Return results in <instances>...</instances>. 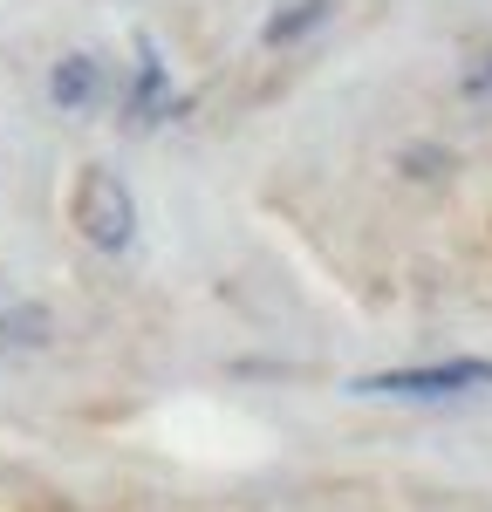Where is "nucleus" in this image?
<instances>
[{"label": "nucleus", "instance_id": "nucleus-1", "mask_svg": "<svg viewBox=\"0 0 492 512\" xmlns=\"http://www.w3.org/2000/svg\"><path fill=\"white\" fill-rule=\"evenodd\" d=\"M69 219H76V233L96 253H123L137 239V198H130V185H123L117 171L89 164L76 178V192H69Z\"/></svg>", "mask_w": 492, "mask_h": 512}, {"label": "nucleus", "instance_id": "nucleus-5", "mask_svg": "<svg viewBox=\"0 0 492 512\" xmlns=\"http://www.w3.org/2000/svg\"><path fill=\"white\" fill-rule=\"evenodd\" d=\"M171 110H185L178 96H164V62L144 48V69H137V89H130V123L137 130H151V123H164Z\"/></svg>", "mask_w": 492, "mask_h": 512}, {"label": "nucleus", "instance_id": "nucleus-8", "mask_svg": "<svg viewBox=\"0 0 492 512\" xmlns=\"http://www.w3.org/2000/svg\"><path fill=\"white\" fill-rule=\"evenodd\" d=\"M465 96H492V55H479V69H465Z\"/></svg>", "mask_w": 492, "mask_h": 512}, {"label": "nucleus", "instance_id": "nucleus-3", "mask_svg": "<svg viewBox=\"0 0 492 512\" xmlns=\"http://www.w3.org/2000/svg\"><path fill=\"white\" fill-rule=\"evenodd\" d=\"M48 96H55V110H89L103 96V62L96 55H62L55 76H48Z\"/></svg>", "mask_w": 492, "mask_h": 512}, {"label": "nucleus", "instance_id": "nucleus-2", "mask_svg": "<svg viewBox=\"0 0 492 512\" xmlns=\"http://www.w3.org/2000/svg\"><path fill=\"white\" fill-rule=\"evenodd\" d=\"M356 396H465L492 390V355H458V362H417V369H369L349 383Z\"/></svg>", "mask_w": 492, "mask_h": 512}, {"label": "nucleus", "instance_id": "nucleus-6", "mask_svg": "<svg viewBox=\"0 0 492 512\" xmlns=\"http://www.w3.org/2000/svg\"><path fill=\"white\" fill-rule=\"evenodd\" d=\"M328 21V0H294V7H287V14H274V21H267V48H287V41H301V35H315V28H322Z\"/></svg>", "mask_w": 492, "mask_h": 512}, {"label": "nucleus", "instance_id": "nucleus-7", "mask_svg": "<svg viewBox=\"0 0 492 512\" xmlns=\"http://www.w3.org/2000/svg\"><path fill=\"white\" fill-rule=\"evenodd\" d=\"M397 164H404V178L431 185V178H445V171H451V151H438V144H410V151H404Z\"/></svg>", "mask_w": 492, "mask_h": 512}, {"label": "nucleus", "instance_id": "nucleus-4", "mask_svg": "<svg viewBox=\"0 0 492 512\" xmlns=\"http://www.w3.org/2000/svg\"><path fill=\"white\" fill-rule=\"evenodd\" d=\"M55 342V315L41 308V301H14V308H0V355H35Z\"/></svg>", "mask_w": 492, "mask_h": 512}]
</instances>
